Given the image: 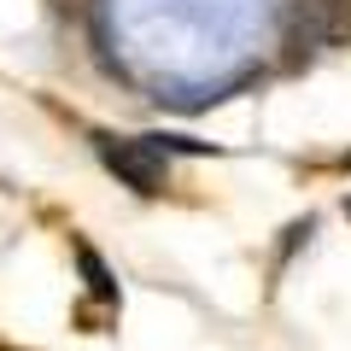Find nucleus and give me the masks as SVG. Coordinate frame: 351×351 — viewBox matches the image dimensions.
<instances>
[{"mask_svg":"<svg viewBox=\"0 0 351 351\" xmlns=\"http://www.w3.org/2000/svg\"><path fill=\"white\" fill-rule=\"evenodd\" d=\"M53 6H71V0H53Z\"/></svg>","mask_w":351,"mask_h":351,"instance_id":"20e7f679","label":"nucleus"},{"mask_svg":"<svg viewBox=\"0 0 351 351\" xmlns=\"http://www.w3.org/2000/svg\"><path fill=\"white\" fill-rule=\"evenodd\" d=\"M76 263H82L88 293H94V299H117V281H112V269L100 263V252H94V246H76Z\"/></svg>","mask_w":351,"mask_h":351,"instance_id":"7ed1b4c3","label":"nucleus"},{"mask_svg":"<svg viewBox=\"0 0 351 351\" xmlns=\"http://www.w3.org/2000/svg\"><path fill=\"white\" fill-rule=\"evenodd\" d=\"M299 6L311 12L322 47H346L351 41V0H299Z\"/></svg>","mask_w":351,"mask_h":351,"instance_id":"f03ea898","label":"nucleus"},{"mask_svg":"<svg viewBox=\"0 0 351 351\" xmlns=\"http://www.w3.org/2000/svg\"><path fill=\"white\" fill-rule=\"evenodd\" d=\"M100 158H106V170H112L123 188H135V193H164V182H170L164 141H112V135H100Z\"/></svg>","mask_w":351,"mask_h":351,"instance_id":"f257e3e1","label":"nucleus"}]
</instances>
